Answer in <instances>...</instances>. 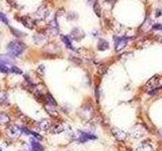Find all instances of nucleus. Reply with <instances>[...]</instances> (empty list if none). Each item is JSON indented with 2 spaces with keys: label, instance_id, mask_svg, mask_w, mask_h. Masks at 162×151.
Here are the masks:
<instances>
[{
  "label": "nucleus",
  "instance_id": "f257e3e1",
  "mask_svg": "<svg viewBox=\"0 0 162 151\" xmlns=\"http://www.w3.org/2000/svg\"><path fill=\"white\" fill-rule=\"evenodd\" d=\"M25 44L18 40L10 41V42L7 44V52H8V54H9V55H11L12 58L20 55L25 52Z\"/></svg>",
  "mask_w": 162,
  "mask_h": 151
},
{
  "label": "nucleus",
  "instance_id": "f03ea898",
  "mask_svg": "<svg viewBox=\"0 0 162 151\" xmlns=\"http://www.w3.org/2000/svg\"><path fill=\"white\" fill-rule=\"evenodd\" d=\"M146 134V129L145 127L141 124H137L133 127V129L131 130V136L134 139H140L142 138L144 135Z\"/></svg>",
  "mask_w": 162,
  "mask_h": 151
},
{
  "label": "nucleus",
  "instance_id": "7ed1b4c3",
  "mask_svg": "<svg viewBox=\"0 0 162 151\" xmlns=\"http://www.w3.org/2000/svg\"><path fill=\"white\" fill-rule=\"evenodd\" d=\"M128 44V38L125 36H117L114 37V49L117 52H121Z\"/></svg>",
  "mask_w": 162,
  "mask_h": 151
},
{
  "label": "nucleus",
  "instance_id": "20e7f679",
  "mask_svg": "<svg viewBox=\"0 0 162 151\" xmlns=\"http://www.w3.org/2000/svg\"><path fill=\"white\" fill-rule=\"evenodd\" d=\"M49 8H47L46 6H41L39 9L36 11V13H35V18L37 20H40V21H42V20H45L47 17L49 16Z\"/></svg>",
  "mask_w": 162,
  "mask_h": 151
},
{
  "label": "nucleus",
  "instance_id": "39448f33",
  "mask_svg": "<svg viewBox=\"0 0 162 151\" xmlns=\"http://www.w3.org/2000/svg\"><path fill=\"white\" fill-rule=\"evenodd\" d=\"M49 32L50 34L55 36V35H58L59 32H60V28H59V24L57 21V18H53L49 23Z\"/></svg>",
  "mask_w": 162,
  "mask_h": 151
},
{
  "label": "nucleus",
  "instance_id": "423d86ee",
  "mask_svg": "<svg viewBox=\"0 0 162 151\" xmlns=\"http://www.w3.org/2000/svg\"><path fill=\"white\" fill-rule=\"evenodd\" d=\"M20 22H21L25 27H28L29 29H32L36 26V19H34L31 16H26V15L22 16L21 18H20Z\"/></svg>",
  "mask_w": 162,
  "mask_h": 151
},
{
  "label": "nucleus",
  "instance_id": "0eeeda50",
  "mask_svg": "<svg viewBox=\"0 0 162 151\" xmlns=\"http://www.w3.org/2000/svg\"><path fill=\"white\" fill-rule=\"evenodd\" d=\"M111 134H113L114 137L119 141H124L127 138V133L122 129L117 128V127L111 129Z\"/></svg>",
  "mask_w": 162,
  "mask_h": 151
},
{
  "label": "nucleus",
  "instance_id": "6e6552de",
  "mask_svg": "<svg viewBox=\"0 0 162 151\" xmlns=\"http://www.w3.org/2000/svg\"><path fill=\"white\" fill-rule=\"evenodd\" d=\"M70 35H71L72 39L79 41V40L82 39V38L85 36V33H84V31L82 30L80 27H74L71 30V33H70Z\"/></svg>",
  "mask_w": 162,
  "mask_h": 151
},
{
  "label": "nucleus",
  "instance_id": "1a4fd4ad",
  "mask_svg": "<svg viewBox=\"0 0 162 151\" xmlns=\"http://www.w3.org/2000/svg\"><path fill=\"white\" fill-rule=\"evenodd\" d=\"M21 132H22V129L19 128L17 125H14V124L8 127V134H9L11 137H14V138L19 137Z\"/></svg>",
  "mask_w": 162,
  "mask_h": 151
},
{
  "label": "nucleus",
  "instance_id": "9d476101",
  "mask_svg": "<svg viewBox=\"0 0 162 151\" xmlns=\"http://www.w3.org/2000/svg\"><path fill=\"white\" fill-rule=\"evenodd\" d=\"M78 133H79V136H78L79 142H86L88 140H95V139H96V136L88 134V133L81 132V131H79Z\"/></svg>",
  "mask_w": 162,
  "mask_h": 151
},
{
  "label": "nucleus",
  "instance_id": "9b49d317",
  "mask_svg": "<svg viewBox=\"0 0 162 151\" xmlns=\"http://www.w3.org/2000/svg\"><path fill=\"white\" fill-rule=\"evenodd\" d=\"M137 151H154V147L149 141H144L137 148Z\"/></svg>",
  "mask_w": 162,
  "mask_h": 151
},
{
  "label": "nucleus",
  "instance_id": "f8f14e48",
  "mask_svg": "<svg viewBox=\"0 0 162 151\" xmlns=\"http://www.w3.org/2000/svg\"><path fill=\"white\" fill-rule=\"evenodd\" d=\"M159 84H160V77H158V76H154V77H152L151 79L149 80L148 82H147V84L146 86L147 87H151V88H157Z\"/></svg>",
  "mask_w": 162,
  "mask_h": 151
},
{
  "label": "nucleus",
  "instance_id": "ddd939ff",
  "mask_svg": "<svg viewBox=\"0 0 162 151\" xmlns=\"http://www.w3.org/2000/svg\"><path fill=\"white\" fill-rule=\"evenodd\" d=\"M60 37H61V40L63 41V43L65 44V46H66L67 49H71V50H75L74 46H72L71 38H70L69 36H67V35H60Z\"/></svg>",
  "mask_w": 162,
  "mask_h": 151
},
{
  "label": "nucleus",
  "instance_id": "4468645a",
  "mask_svg": "<svg viewBox=\"0 0 162 151\" xmlns=\"http://www.w3.org/2000/svg\"><path fill=\"white\" fill-rule=\"evenodd\" d=\"M65 130V127L62 123H59V124H56V125H54L51 128V130H50V132H52L53 134H59V133L63 132Z\"/></svg>",
  "mask_w": 162,
  "mask_h": 151
},
{
  "label": "nucleus",
  "instance_id": "2eb2a0df",
  "mask_svg": "<svg viewBox=\"0 0 162 151\" xmlns=\"http://www.w3.org/2000/svg\"><path fill=\"white\" fill-rule=\"evenodd\" d=\"M39 128L41 130H43V131H47L48 129H50V127H51V123H50V121L49 120H42V121H40L39 122Z\"/></svg>",
  "mask_w": 162,
  "mask_h": 151
},
{
  "label": "nucleus",
  "instance_id": "dca6fc26",
  "mask_svg": "<svg viewBox=\"0 0 162 151\" xmlns=\"http://www.w3.org/2000/svg\"><path fill=\"white\" fill-rule=\"evenodd\" d=\"M110 47V44L105 39H99L97 42V49L98 50H107Z\"/></svg>",
  "mask_w": 162,
  "mask_h": 151
},
{
  "label": "nucleus",
  "instance_id": "f3484780",
  "mask_svg": "<svg viewBox=\"0 0 162 151\" xmlns=\"http://www.w3.org/2000/svg\"><path fill=\"white\" fill-rule=\"evenodd\" d=\"M10 122V117L6 113L0 112V125H5Z\"/></svg>",
  "mask_w": 162,
  "mask_h": 151
},
{
  "label": "nucleus",
  "instance_id": "a211bd4d",
  "mask_svg": "<svg viewBox=\"0 0 162 151\" xmlns=\"http://www.w3.org/2000/svg\"><path fill=\"white\" fill-rule=\"evenodd\" d=\"M11 55H0V63L4 64H12V60H11Z\"/></svg>",
  "mask_w": 162,
  "mask_h": 151
},
{
  "label": "nucleus",
  "instance_id": "6ab92c4d",
  "mask_svg": "<svg viewBox=\"0 0 162 151\" xmlns=\"http://www.w3.org/2000/svg\"><path fill=\"white\" fill-rule=\"evenodd\" d=\"M54 108H55V106H53V105H51V104H48V103H46V105H45L46 111L48 112L50 115H52V116H57V111H56Z\"/></svg>",
  "mask_w": 162,
  "mask_h": 151
},
{
  "label": "nucleus",
  "instance_id": "aec40b11",
  "mask_svg": "<svg viewBox=\"0 0 162 151\" xmlns=\"http://www.w3.org/2000/svg\"><path fill=\"white\" fill-rule=\"evenodd\" d=\"M31 151H44V148L42 145L36 142L34 139H31Z\"/></svg>",
  "mask_w": 162,
  "mask_h": 151
},
{
  "label": "nucleus",
  "instance_id": "412c9836",
  "mask_svg": "<svg viewBox=\"0 0 162 151\" xmlns=\"http://www.w3.org/2000/svg\"><path fill=\"white\" fill-rule=\"evenodd\" d=\"M46 39V37L44 36L43 34H36L34 36V41L36 42L37 44H41V43H43L44 41H45Z\"/></svg>",
  "mask_w": 162,
  "mask_h": 151
},
{
  "label": "nucleus",
  "instance_id": "4be33fe9",
  "mask_svg": "<svg viewBox=\"0 0 162 151\" xmlns=\"http://www.w3.org/2000/svg\"><path fill=\"white\" fill-rule=\"evenodd\" d=\"M116 2H117V0H104V5L107 7L108 10H111L113 7L114 6V4H116Z\"/></svg>",
  "mask_w": 162,
  "mask_h": 151
},
{
  "label": "nucleus",
  "instance_id": "5701e85b",
  "mask_svg": "<svg viewBox=\"0 0 162 151\" xmlns=\"http://www.w3.org/2000/svg\"><path fill=\"white\" fill-rule=\"evenodd\" d=\"M152 23H151V20L147 18L145 20V22H144V24L142 25V28H143V30H145V31H148L149 29H151L152 28Z\"/></svg>",
  "mask_w": 162,
  "mask_h": 151
},
{
  "label": "nucleus",
  "instance_id": "b1692460",
  "mask_svg": "<svg viewBox=\"0 0 162 151\" xmlns=\"http://www.w3.org/2000/svg\"><path fill=\"white\" fill-rule=\"evenodd\" d=\"M93 11L95 12V14L98 17L101 16V5L97 3V2H95V3L93 4Z\"/></svg>",
  "mask_w": 162,
  "mask_h": 151
},
{
  "label": "nucleus",
  "instance_id": "393cba45",
  "mask_svg": "<svg viewBox=\"0 0 162 151\" xmlns=\"http://www.w3.org/2000/svg\"><path fill=\"white\" fill-rule=\"evenodd\" d=\"M46 100H47V103H48V104H51L53 106H55V107L57 106V102L55 101V99L53 98V96L51 94H47Z\"/></svg>",
  "mask_w": 162,
  "mask_h": 151
},
{
  "label": "nucleus",
  "instance_id": "a878e982",
  "mask_svg": "<svg viewBox=\"0 0 162 151\" xmlns=\"http://www.w3.org/2000/svg\"><path fill=\"white\" fill-rule=\"evenodd\" d=\"M10 30L12 31V34L15 35V36H17V37H23V36H25V35H26L25 33H23L21 30H18V29H15V28L11 27Z\"/></svg>",
  "mask_w": 162,
  "mask_h": 151
},
{
  "label": "nucleus",
  "instance_id": "bb28decb",
  "mask_svg": "<svg viewBox=\"0 0 162 151\" xmlns=\"http://www.w3.org/2000/svg\"><path fill=\"white\" fill-rule=\"evenodd\" d=\"M66 18L70 20V21H72V20H76L78 18V15H77V13H75V12H69V13H67V16H66Z\"/></svg>",
  "mask_w": 162,
  "mask_h": 151
},
{
  "label": "nucleus",
  "instance_id": "cd10ccee",
  "mask_svg": "<svg viewBox=\"0 0 162 151\" xmlns=\"http://www.w3.org/2000/svg\"><path fill=\"white\" fill-rule=\"evenodd\" d=\"M0 21L3 22L4 24H6V25L9 24V20H8L7 16L5 15L4 13H2V12H0Z\"/></svg>",
  "mask_w": 162,
  "mask_h": 151
},
{
  "label": "nucleus",
  "instance_id": "c85d7f7f",
  "mask_svg": "<svg viewBox=\"0 0 162 151\" xmlns=\"http://www.w3.org/2000/svg\"><path fill=\"white\" fill-rule=\"evenodd\" d=\"M10 72V70L8 69V68L5 66L4 64H1L0 63V73H2V74H8Z\"/></svg>",
  "mask_w": 162,
  "mask_h": 151
},
{
  "label": "nucleus",
  "instance_id": "c756f323",
  "mask_svg": "<svg viewBox=\"0 0 162 151\" xmlns=\"http://www.w3.org/2000/svg\"><path fill=\"white\" fill-rule=\"evenodd\" d=\"M10 72L13 73V74H15V75H21V74H22V71L20 70V69H18V68L15 67V66H12V67H11Z\"/></svg>",
  "mask_w": 162,
  "mask_h": 151
},
{
  "label": "nucleus",
  "instance_id": "7c9ffc66",
  "mask_svg": "<svg viewBox=\"0 0 162 151\" xmlns=\"http://www.w3.org/2000/svg\"><path fill=\"white\" fill-rule=\"evenodd\" d=\"M152 29H154V30H162V24H160V23H155V24L152 25Z\"/></svg>",
  "mask_w": 162,
  "mask_h": 151
},
{
  "label": "nucleus",
  "instance_id": "2f4dec72",
  "mask_svg": "<svg viewBox=\"0 0 162 151\" xmlns=\"http://www.w3.org/2000/svg\"><path fill=\"white\" fill-rule=\"evenodd\" d=\"M107 68L105 66H101L98 68V72L101 74H104L105 72H107Z\"/></svg>",
  "mask_w": 162,
  "mask_h": 151
},
{
  "label": "nucleus",
  "instance_id": "473e14b6",
  "mask_svg": "<svg viewBox=\"0 0 162 151\" xmlns=\"http://www.w3.org/2000/svg\"><path fill=\"white\" fill-rule=\"evenodd\" d=\"M7 99V97H6V94H3V93H1L0 94V102H2L3 103L5 100Z\"/></svg>",
  "mask_w": 162,
  "mask_h": 151
},
{
  "label": "nucleus",
  "instance_id": "72a5a7b5",
  "mask_svg": "<svg viewBox=\"0 0 162 151\" xmlns=\"http://www.w3.org/2000/svg\"><path fill=\"white\" fill-rule=\"evenodd\" d=\"M31 135H34L35 136V138H37V139H39V140H42L43 139V137L41 135H39L38 133H35V132H31Z\"/></svg>",
  "mask_w": 162,
  "mask_h": 151
},
{
  "label": "nucleus",
  "instance_id": "f704fd0d",
  "mask_svg": "<svg viewBox=\"0 0 162 151\" xmlns=\"http://www.w3.org/2000/svg\"><path fill=\"white\" fill-rule=\"evenodd\" d=\"M161 14H162V8L159 7L158 9L156 10V16L159 17V16H161Z\"/></svg>",
  "mask_w": 162,
  "mask_h": 151
},
{
  "label": "nucleus",
  "instance_id": "c9c22d12",
  "mask_svg": "<svg viewBox=\"0 0 162 151\" xmlns=\"http://www.w3.org/2000/svg\"><path fill=\"white\" fill-rule=\"evenodd\" d=\"M87 3L91 5V4H94L95 3V0H87Z\"/></svg>",
  "mask_w": 162,
  "mask_h": 151
},
{
  "label": "nucleus",
  "instance_id": "e433bc0d",
  "mask_svg": "<svg viewBox=\"0 0 162 151\" xmlns=\"http://www.w3.org/2000/svg\"><path fill=\"white\" fill-rule=\"evenodd\" d=\"M159 134H160V135H161V137H162V129L159 130Z\"/></svg>",
  "mask_w": 162,
  "mask_h": 151
},
{
  "label": "nucleus",
  "instance_id": "4c0bfd02",
  "mask_svg": "<svg viewBox=\"0 0 162 151\" xmlns=\"http://www.w3.org/2000/svg\"><path fill=\"white\" fill-rule=\"evenodd\" d=\"M0 151H1V150H0Z\"/></svg>",
  "mask_w": 162,
  "mask_h": 151
}]
</instances>
